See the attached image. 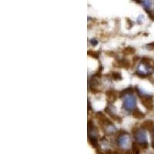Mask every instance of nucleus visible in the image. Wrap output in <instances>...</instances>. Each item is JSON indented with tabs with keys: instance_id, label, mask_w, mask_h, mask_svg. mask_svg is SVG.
Instances as JSON below:
<instances>
[{
	"instance_id": "1",
	"label": "nucleus",
	"mask_w": 154,
	"mask_h": 154,
	"mask_svg": "<svg viewBox=\"0 0 154 154\" xmlns=\"http://www.w3.org/2000/svg\"><path fill=\"white\" fill-rule=\"evenodd\" d=\"M154 72V62L149 59L143 58L137 67V74L141 77H146Z\"/></svg>"
},
{
	"instance_id": "2",
	"label": "nucleus",
	"mask_w": 154,
	"mask_h": 154,
	"mask_svg": "<svg viewBox=\"0 0 154 154\" xmlns=\"http://www.w3.org/2000/svg\"><path fill=\"white\" fill-rule=\"evenodd\" d=\"M123 107L128 112L133 111L137 108V100L132 93L123 96Z\"/></svg>"
},
{
	"instance_id": "3",
	"label": "nucleus",
	"mask_w": 154,
	"mask_h": 154,
	"mask_svg": "<svg viewBox=\"0 0 154 154\" xmlns=\"http://www.w3.org/2000/svg\"><path fill=\"white\" fill-rule=\"evenodd\" d=\"M134 139L138 144H140L143 148L146 149L148 147V142H147L146 133L143 130V128L138 129L134 133Z\"/></svg>"
},
{
	"instance_id": "4",
	"label": "nucleus",
	"mask_w": 154,
	"mask_h": 154,
	"mask_svg": "<svg viewBox=\"0 0 154 154\" xmlns=\"http://www.w3.org/2000/svg\"><path fill=\"white\" fill-rule=\"evenodd\" d=\"M116 143L118 146L123 149H126L129 147V144L130 143V137L127 133H122L118 136L116 139Z\"/></svg>"
},
{
	"instance_id": "5",
	"label": "nucleus",
	"mask_w": 154,
	"mask_h": 154,
	"mask_svg": "<svg viewBox=\"0 0 154 154\" xmlns=\"http://www.w3.org/2000/svg\"><path fill=\"white\" fill-rule=\"evenodd\" d=\"M140 98L141 100V103L144 106L146 109L151 110L153 108V100H152V96L149 95L140 94Z\"/></svg>"
},
{
	"instance_id": "6",
	"label": "nucleus",
	"mask_w": 154,
	"mask_h": 154,
	"mask_svg": "<svg viewBox=\"0 0 154 154\" xmlns=\"http://www.w3.org/2000/svg\"><path fill=\"white\" fill-rule=\"evenodd\" d=\"M106 95L110 102H113L114 100H116V97H117L116 96V92L114 91V90H109V91L106 92Z\"/></svg>"
},
{
	"instance_id": "7",
	"label": "nucleus",
	"mask_w": 154,
	"mask_h": 154,
	"mask_svg": "<svg viewBox=\"0 0 154 154\" xmlns=\"http://www.w3.org/2000/svg\"><path fill=\"white\" fill-rule=\"evenodd\" d=\"M133 115L135 118L137 119H143L144 117V114L139 109L136 108L133 111Z\"/></svg>"
},
{
	"instance_id": "8",
	"label": "nucleus",
	"mask_w": 154,
	"mask_h": 154,
	"mask_svg": "<svg viewBox=\"0 0 154 154\" xmlns=\"http://www.w3.org/2000/svg\"><path fill=\"white\" fill-rule=\"evenodd\" d=\"M142 5L144 8L146 9V11H149L152 5V2L150 0H143Z\"/></svg>"
},
{
	"instance_id": "9",
	"label": "nucleus",
	"mask_w": 154,
	"mask_h": 154,
	"mask_svg": "<svg viewBox=\"0 0 154 154\" xmlns=\"http://www.w3.org/2000/svg\"><path fill=\"white\" fill-rule=\"evenodd\" d=\"M119 65H121L120 67L128 69L130 67V63L127 60H120V61L118 62V66H119Z\"/></svg>"
},
{
	"instance_id": "10",
	"label": "nucleus",
	"mask_w": 154,
	"mask_h": 154,
	"mask_svg": "<svg viewBox=\"0 0 154 154\" xmlns=\"http://www.w3.org/2000/svg\"><path fill=\"white\" fill-rule=\"evenodd\" d=\"M153 125H152V122L151 121H146L142 124V128L143 129H148V130H151L152 127H153Z\"/></svg>"
},
{
	"instance_id": "11",
	"label": "nucleus",
	"mask_w": 154,
	"mask_h": 154,
	"mask_svg": "<svg viewBox=\"0 0 154 154\" xmlns=\"http://www.w3.org/2000/svg\"><path fill=\"white\" fill-rule=\"evenodd\" d=\"M134 53H135V49H133V48L130 47V46L126 47V49L123 50V53L126 55H131V54H133Z\"/></svg>"
},
{
	"instance_id": "12",
	"label": "nucleus",
	"mask_w": 154,
	"mask_h": 154,
	"mask_svg": "<svg viewBox=\"0 0 154 154\" xmlns=\"http://www.w3.org/2000/svg\"><path fill=\"white\" fill-rule=\"evenodd\" d=\"M112 79H114L115 80H120V79H122V76H121L120 74L116 72H112Z\"/></svg>"
},
{
	"instance_id": "13",
	"label": "nucleus",
	"mask_w": 154,
	"mask_h": 154,
	"mask_svg": "<svg viewBox=\"0 0 154 154\" xmlns=\"http://www.w3.org/2000/svg\"><path fill=\"white\" fill-rule=\"evenodd\" d=\"M132 149H133V151H134V152H137V153H138L139 151H140L138 144L136 143H133L132 144Z\"/></svg>"
},
{
	"instance_id": "14",
	"label": "nucleus",
	"mask_w": 154,
	"mask_h": 154,
	"mask_svg": "<svg viewBox=\"0 0 154 154\" xmlns=\"http://www.w3.org/2000/svg\"><path fill=\"white\" fill-rule=\"evenodd\" d=\"M97 43H98V42H97V40H96V39H92L91 40V44L93 46H96Z\"/></svg>"
},
{
	"instance_id": "15",
	"label": "nucleus",
	"mask_w": 154,
	"mask_h": 154,
	"mask_svg": "<svg viewBox=\"0 0 154 154\" xmlns=\"http://www.w3.org/2000/svg\"><path fill=\"white\" fill-rule=\"evenodd\" d=\"M152 146L154 149V127H153V138H152Z\"/></svg>"
}]
</instances>
